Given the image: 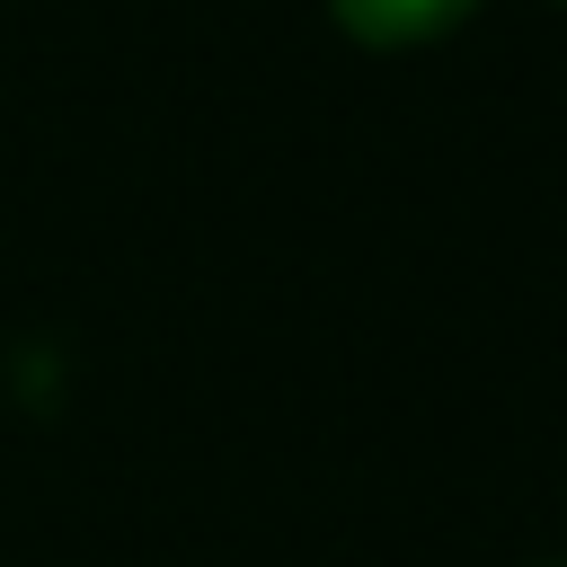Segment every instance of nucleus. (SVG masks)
I'll use <instances>...</instances> for the list:
<instances>
[{"mask_svg": "<svg viewBox=\"0 0 567 567\" xmlns=\"http://www.w3.org/2000/svg\"><path fill=\"white\" fill-rule=\"evenodd\" d=\"M328 9H337V27H346L354 44L399 53V44H434V35H452L478 0H328Z\"/></svg>", "mask_w": 567, "mask_h": 567, "instance_id": "obj_1", "label": "nucleus"}]
</instances>
